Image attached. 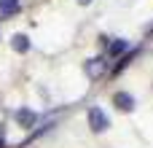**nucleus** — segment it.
Segmentation results:
<instances>
[{
  "mask_svg": "<svg viewBox=\"0 0 153 148\" xmlns=\"http://www.w3.org/2000/svg\"><path fill=\"white\" fill-rule=\"evenodd\" d=\"M89 127H91L94 132H105V129L110 127L108 113H105V111H100V108H91V111H89Z\"/></svg>",
  "mask_w": 153,
  "mask_h": 148,
  "instance_id": "f257e3e1",
  "label": "nucleus"
},
{
  "mask_svg": "<svg viewBox=\"0 0 153 148\" xmlns=\"http://www.w3.org/2000/svg\"><path fill=\"white\" fill-rule=\"evenodd\" d=\"M113 105H116L118 111L129 113V111H134V97H132L129 92H116V94H113Z\"/></svg>",
  "mask_w": 153,
  "mask_h": 148,
  "instance_id": "f03ea898",
  "label": "nucleus"
},
{
  "mask_svg": "<svg viewBox=\"0 0 153 148\" xmlns=\"http://www.w3.org/2000/svg\"><path fill=\"white\" fill-rule=\"evenodd\" d=\"M13 119H16V124H19V127H24V129L35 127V121H38L35 111H30V108H19V111L13 113Z\"/></svg>",
  "mask_w": 153,
  "mask_h": 148,
  "instance_id": "7ed1b4c3",
  "label": "nucleus"
},
{
  "mask_svg": "<svg viewBox=\"0 0 153 148\" xmlns=\"http://www.w3.org/2000/svg\"><path fill=\"white\" fill-rule=\"evenodd\" d=\"M105 70H108V65H105V59H102V57H97V59H89V62H86V75H89V78H100Z\"/></svg>",
  "mask_w": 153,
  "mask_h": 148,
  "instance_id": "20e7f679",
  "label": "nucleus"
},
{
  "mask_svg": "<svg viewBox=\"0 0 153 148\" xmlns=\"http://www.w3.org/2000/svg\"><path fill=\"white\" fill-rule=\"evenodd\" d=\"M11 49H13V51H19V54H27V51H30V38H27V35H22V32H19V35H13V38H11Z\"/></svg>",
  "mask_w": 153,
  "mask_h": 148,
  "instance_id": "39448f33",
  "label": "nucleus"
},
{
  "mask_svg": "<svg viewBox=\"0 0 153 148\" xmlns=\"http://www.w3.org/2000/svg\"><path fill=\"white\" fill-rule=\"evenodd\" d=\"M19 11V0H0V16H13Z\"/></svg>",
  "mask_w": 153,
  "mask_h": 148,
  "instance_id": "423d86ee",
  "label": "nucleus"
},
{
  "mask_svg": "<svg viewBox=\"0 0 153 148\" xmlns=\"http://www.w3.org/2000/svg\"><path fill=\"white\" fill-rule=\"evenodd\" d=\"M126 49H129V43H126V40H121V38H118V40H113V43H108V54H110V57H118V54H124Z\"/></svg>",
  "mask_w": 153,
  "mask_h": 148,
  "instance_id": "0eeeda50",
  "label": "nucleus"
},
{
  "mask_svg": "<svg viewBox=\"0 0 153 148\" xmlns=\"http://www.w3.org/2000/svg\"><path fill=\"white\" fill-rule=\"evenodd\" d=\"M78 3H81V5H89V3H91V0H78Z\"/></svg>",
  "mask_w": 153,
  "mask_h": 148,
  "instance_id": "6e6552de",
  "label": "nucleus"
}]
</instances>
